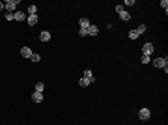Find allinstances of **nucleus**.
Returning a JSON list of instances; mask_svg holds the SVG:
<instances>
[{
  "mask_svg": "<svg viewBox=\"0 0 168 125\" xmlns=\"http://www.w3.org/2000/svg\"><path fill=\"white\" fill-rule=\"evenodd\" d=\"M79 86H80V88H88V86H90V81H88V78H84V77H82V78L79 81Z\"/></svg>",
  "mask_w": 168,
  "mask_h": 125,
  "instance_id": "nucleus-15",
  "label": "nucleus"
},
{
  "mask_svg": "<svg viewBox=\"0 0 168 125\" xmlns=\"http://www.w3.org/2000/svg\"><path fill=\"white\" fill-rule=\"evenodd\" d=\"M135 30H136V32H138L140 36H142V34H146V30H147V26H146V24H138V26H136Z\"/></svg>",
  "mask_w": 168,
  "mask_h": 125,
  "instance_id": "nucleus-17",
  "label": "nucleus"
},
{
  "mask_svg": "<svg viewBox=\"0 0 168 125\" xmlns=\"http://www.w3.org/2000/svg\"><path fill=\"white\" fill-rule=\"evenodd\" d=\"M79 24H80V30H88L91 23H90L88 19H86V17H82V19H80V21H79Z\"/></svg>",
  "mask_w": 168,
  "mask_h": 125,
  "instance_id": "nucleus-9",
  "label": "nucleus"
},
{
  "mask_svg": "<svg viewBox=\"0 0 168 125\" xmlns=\"http://www.w3.org/2000/svg\"><path fill=\"white\" fill-rule=\"evenodd\" d=\"M121 6H123V8H125V6H136V2H135V0H125Z\"/></svg>",
  "mask_w": 168,
  "mask_h": 125,
  "instance_id": "nucleus-23",
  "label": "nucleus"
},
{
  "mask_svg": "<svg viewBox=\"0 0 168 125\" xmlns=\"http://www.w3.org/2000/svg\"><path fill=\"white\" fill-rule=\"evenodd\" d=\"M39 60H41V54L39 52H32V56H30V62H34V64H38Z\"/></svg>",
  "mask_w": 168,
  "mask_h": 125,
  "instance_id": "nucleus-14",
  "label": "nucleus"
},
{
  "mask_svg": "<svg viewBox=\"0 0 168 125\" xmlns=\"http://www.w3.org/2000/svg\"><path fill=\"white\" fill-rule=\"evenodd\" d=\"M142 54H147V56H151V54H153V43H144L142 45Z\"/></svg>",
  "mask_w": 168,
  "mask_h": 125,
  "instance_id": "nucleus-4",
  "label": "nucleus"
},
{
  "mask_svg": "<svg viewBox=\"0 0 168 125\" xmlns=\"http://www.w3.org/2000/svg\"><path fill=\"white\" fill-rule=\"evenodd\" d=\"M39 39H41L43 43H47V41H50V32H47V30H43V32L39 34Z\"/></svg>",
  "mask_w": 168,
  "mask_h": 125,
  "instance_id": "nucleus-11",
  "label": "nucleus"
},
{
  "mask_svg": "<svg viewBox=\"0 0 168 125\" xmlns=\"http://www.w3.org/2000/svg\"><path fill=\"white\" fill-rule=\"evenodd\" d=\"M138 37H140V34L136 32V30H129V39H133V41H135V39H138Z\"/></svg>",
  "mask_w": 168,
  "mask_h": 125,
  "instance_id": "nucleus-16",
  "label": "nucleus"
},
{
  "mask_svg": "<svg viewBox=\"0 0 168 125\" xmlns=\"http://www.w3.org/2000/svg\"><path fill=\"white\" fill-rule=\"evenodd\" d=\"M84 78H88L90 84H91V82H95V77H94V73H91L90 69H86V71H84Z\"/></svg>",
  "mask_w": 168,
  "mask_h": 125,
  "instance_id": "nucleus-13",
  "label": "nucleus"
},
{
  "mask_svg": "<svg viewBox=\"0 0 168 125\" xmlns=\"http://www.w3.org/2000/svg\"><path fill=\"white\" fill-rule=\"evenodd\" d=\"M114 9H116V13H120V11H121V9H125V8H123V6H121V4H118V6H116Z\"/></svg>",
  "mask_w": 168,
  "mask_h": 125,
  "instance_id": "nucleus-25",
  "label": "nucleus"
},
{
  "mask_svg": "<svg viewBox=\"0 0 168 125\" xmlns=\"http://www.w3.org/2000/svg\"><path fill=\"white\" fill-rule=\"evenodd\" d=\"M32 52H34V51H32L30 47H23V49H21V56H23V58H30V56H32Z\"/></svg>",
  "mask_w": 168,
  "mask_h": 125,
  "instance_id": "nucleus-8",
  "label": "nucleus"
},
{
  "mask_svg": "<svg viewBox=\"0 0 168 125\" xmlns=\"http://www.w3.org/2000/svg\"><path fill=\"white\" fill-rule=\"evenodd\" d=\"M161 8L164 9V13L168 11V0H161Z\"/></svg>",
  "mask_w": 168,
  "mask_h": 125,
  "instance_id": "nucleus-22",
  "label": "nucleus"
},
{
  "mask_svg": "<svg viewBox=\"0 0 168 125\" xmlns=\"http://www.w3.org/2000/svg\"><path fill=\"white\" fill-rule=\"evenodd\" d=\"M79 36L80 37H86V36H88V30H79Z\"/></svg>",
  "mask_w": 168,
  "mask_h": 125,
  "instance_id": "nucleus-24",
  "label": "nucleus"
},
{
  "mask_svg": "<svg viewBox=\"0 0 168 125\" xmlns=\"http://www.w3.org/2000/svg\"><path fill=\"white\" fill-rule=\"evenodd\" d=\"M153 66L159 67V69H164V73H168V58H166V56L155 58V60H153Z\"/></svg>",
  "mask_w": 168,
  "mask_h": 125,
  "instance_id": "nucleus-1",
  "label": "nucleus"
},
{
  "mask_svg": "<svg viewBox=\"0 0 168 125\" xmlns=\"http://www.w3.org/2000/svg\"><path fill=\"white\" fill-rule=\"evenodd\" d=\"M0 11H6V8H4V2H0Z\"/></svg>",
  "mask_w": 168,
  "mask_h": 125,
  "instance_id": "nucleus-26",
  "label": "nucleus"
},
{
  "mask_svg": "<svg viewBox=\"0 0 168 125\" xmlns=\"http://www.w3.org/2000/svg\"><path fill=\"white\" fill-rule=\"evenodd\" d=\"M140 62L144 64V66H147V64H150V56H147V54H142V56H140Z\"/></svg>",
  "mask_w": 168,
  "mask_h": 125,
  "instance_id": "nucleus-20",
  "label": "nucleus"
},
{
  "mask_svg": "<svg viewBox=\"0 0 168 125\" xmlns=\"http://www.w3.org/2000/svg\"><path fill=\"white\" fill-rule=\"evenodd\" d=\"M138 118L142 119V121H147V119H150L151 118V110H150V108H140V110H138Z\"/></svg>",
  "mask_w": 168,
  "mask_h": 125,
  "instance_id": "nucleus-3",
  "label": "nucleus"
},
{
  "mask_svg": "<svg viewBox=\"0 0 168 125\" xmlns=\"http://www.w3.org/2000/svg\"><path fill=\"white\" fill-rule=\"evenodd\" d=\"M26 23L30 24V26H35V24L39 23V17H38V15H28V17H26Z\"/></svg>",
  "mask_w": 168,
  "mask_h": 125,
  "instance_id": "nucleus-5",
  "label": "nucleus"
},
{
  "mask_svg": "<svg viewBox=\"0 0 168 125\" xmlns=\"http://www.w3.org/2000/svg\"><path fill=\"white\" fill-rule=\"evenodd\" d=\"M19 0H6L4 2V8H6V11H9V13H15V9H17V6H19Z\"/></svg>",
  "mask_w": 168,
  "mask_h": 125,
  "instance_id": "nucleus-2",
  "label": "nucleus"
},
{
  "mask_svg": "<svg viewBox=\"0 0 168 125\" xmlns=\"http://www.w3.org/2000/svg\"><path fill=\"white\" fill-rule=\"evenodd\" d=\"M99 34V26H95V24H90L88 28V36H97Z\"/></svg>",
  "mask_w": 168,
  "mask_h": 125,
  "instance_id": "nucleus-12",
  "label": "nucleus"
},
{
  "mask_svg": "<svg viewBox=\"0 0 168 125\" xmlns=\"http://www.w3.org/2000/svg\"><path fill=\"white\" fill-rule=\"evenodd\" d=\"M28 15H38V6H28Z\"/></svg>",
  "mask_w": 168,
  "mask_h": 125,
  "instance_id": "nucleus-18",
  "label": "nucleus"
},
{
  "mask_svg": "<svg viewBox=\"0 0 168 125\" xmlns=\"http://www.w3.org/2000/svg\"><path fill=\"white\" fill-rule=\"evenodd\" d=\"M4 17H6V21H15V13L6 11V13H4Z\"/></svg>",
  "mask_w": 168,
  "mask_h": 125,
  "instance_id": "nucleus-21",
  "label": "nucleus"
},
{
  "mask_svg": "<svg viewBox=\"0 0 168 125\" xmlns=\"http://www.w3.org/2000/svg\"><path fill=\"white\" fill-rule=\"evenodd\" d=\"M43 90H45V84L43 82H35V90H34V92H41L43 93Z\"/></svg>",
  "mask_w": 168,
  "mask_h": 125,
  "instance_id": "nucleus-19",
  "label": "nucleus"
},
{
  "mask_svg": "<svg viewBox=\"0 0 168 125\" xmlns=\"http://www.w3.org/2000/svg\"><path fill=\"white\" fill-rule=\"evenodd\" d=\"M118 15H120V19H121V21H125V23H127V21H131V13L127 11V9H121V11H120Z\"/></svg>",
  "mask_w": 168,
  "mask_h": 125,
  "instance_id": "nucleus-7",
  "label": "nucleus"
},
{
  "mask_svg": "<svg viewBox=\"0 0 168 125\" xmlns=\"http://www.w3.org/2000/svg\"><path fill=\"white\" fill-rule=\"evenodd\" d=\"M32 101H34V103H41V101H43V93H41V92H34V93H32Z\"/></svg>",
  "mask_w": 168,
  "mask_h": 125,
  "instance_id": "nucleus-10",
  "label": "nucleus"
},
{
  "mask_svg": "<svg viewBox=\"0 0 168 125\" xmlns=\"http://www.w3.org/2000/svg\"><path fill=\"white\" fill-rule=\"evenodd\" d=\"M26 17H28V13H24V11H15V21H17V23L26 21Z\"/></svg>",
  "mask_w": 168,
  "mask_h": 125,
  "instance_id": "nucleus-6",
  "label": "nucleus"
}]
</instances>
